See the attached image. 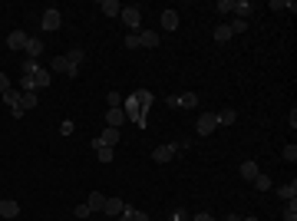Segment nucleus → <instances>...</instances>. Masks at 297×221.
<instances>
[{"label":"nucleus","mask_w":297,"mask_h":221,"mask_svg":"<svg viewBox=\"0 0 297 221\" xmlns=\"http://www.w3.org/2000/svg\"><path fill=\"white\" fill-rule=\"evenodd\" d=\"M3 102H7V106H17V102H20V89H7V93H3Z\"/></svg>","instance_id":"a878e982"},{"label":"nucleus","mask_w":297,"mask_h":221,"mask_svg":"<svg viewBox=\"0 0 297 221\" xmlns=\"http://www.w3.org/2000/svg\"><path fill=\"white\" fill-rule=\"evenodd\" d=\"M277 198H281V201L297 198V182H291V185H281V188H277Z\"/></svg>","instance_id":"6ab92c4d"},{"label":"nucleus","mask_w":297,"mask_h":221,"mask_svg":"<svg viewBox=\"0 0 297 221\" xmlns=\"http://www.w3.org/2000/svg\"><path fill=\"white\" fill-rule=\"evenodd\" d=\"M132 93H135V99H139V106H142V109L149 112V106H152V99H155V96L149 93V89H132Z\"/></svg>","instance_id":"412c9836"},{"label":"nucleus","mask_w":297,"mask_h":221,"mask_svg":"<svg viewBox=\"0 0 297 221\" xmlns=\"http://www.w3.org/2000/svg\"><path fill=\"white\" fill-rule=\"evenodd\" d=\"M172 221H192V218H188V215H182V211H175V215H172Z\"/></svg>","instance_id":"a19ab883"},{"label":"nucleus","mask_w":297,"mask_h":221,"mask_svg":"<svg viewBox=\"0 0 297 221\" xmlns=\"http://www.w3.org/2000/svg\"><path fill=\"white\" fill-rule=\"evenodd\" d=\"M251 10H254V3H248V0H234V13H238V20H244Z\"/></svg>","instance_id":"5701e85b"},{"label":"nucleus","mask_w":297,"mask_h":221,"mask_svg":"<svg viewBox=\"0 0 297 221\" xmlns=\"http://www.w3.org/2000/svg\"><path fill=\"white\" fill-rule=\"evenodd\" d=\"M225 221H241V218H238V215H228V218H225Z\"/></svg>","instance_id":"37998d69"},{"label":"nucleus","mask_w":297,"mask_h":221,"mask_svg":"<svg viewBox=\"0 0 297 221\" xmlns=\"http://www.w3.org/2000/svg\"><path fill=\"white\" fill-rule=\"evenodd\" d=\"M215 10H218V13H234V0H218V3H215Z\"/></svg>","instance_id":"cd10ccee"},{"label":"nucleus","mask_w":297,"mask_h":221,"mask_svg":"<svg viewBox=\"0 0 297 221\" xmlns=\"http://www.w3.org/2000/svg\"><path fill=\"white\" fill-rule=\"evenodd\" d=\"M198 135H211L215 132V129H218V119H215V116H211V112H205V116H198Z\"/></svg>","instance_id":"423d86ee"},{"label":"nucleus","mask_w":297,"mask_h":221,"mask_svg":"<svg viewBox=\"0 0 297 221\" xmlns=\"http://www.w3.org/2000/svg\"><path fill=\"white\" fill-rule=\"evenodd\" d=\"M159 40H162V36L155 33V30H142V33H139V43L149 46V50H155V46H159Z\"/></svg>","instance_id":"dca6fc26"},{"label":"nucleus","mask_w":297,"mask_h":221,"mask_svg":"<svg viewBox=\"0 0 297 221\" xmlns=\"http://www.w3.org/2000/svg\"><path fill=\"white\" fill-rule=\"evenodd\" d=\"M284 158H287V162H297V145H294V142L284 145Z\"/></svg>","instance_id":"2f4dec72"},{"label":"nucleus","mask_w":297,"mask_h":221,"mask_svg":"<svg viewBox=\"0 0 297 221\" xmlns=\"http://www.w3.org/2000/svg\"><path fill=\"white\" fill-rule=\"evenodd\" d=\"M215 119H218V126H234L238 112H234V109H221V112H215Z\"/></svg>","instance_id":"a211bd4d"},{"label":"nucleus","mask_w":297,"mask_h":221,"mask_svg":"<svg viewBox=\"0 0 297 221\" xmlns=\"http://www.w3.org/2000/svg\"><path fill=\"white\" fill-rule=\"evenodd\" d=\"M241 221H261V218H241Z\"/></svg>","instance_id":"c03bdc74"},{"label":"nucleus","mask_w":297,"mask_h":221,"mask_svg":"<svg viewBox=\"0 0 297 221\" xmlns=\"http://www.w3.org/2000/svg\"><path fill=\"white\" fill-rule=\"evenodd\" d=\"M66 60H69V63H73V66H83V60H86V53H83V50H79V46H73V50H69V53H66Z\"/></svg>","instance_id":"b1692460"},{"label":"nucleus","mask_w":297,"mask_h":221,"mask_svg":"<svg viewBox=\"0 0 297 221\" xmlns=\"http://www.w3.org/2000/svg\"><path fill=\"white\" fill-rule=\"evenodd\" d=\"M53 83V76L46 73L43 66L36 69V73H23V79H20V86H23V93H33V89H46Z\"/></svg>","instance_id":"f257e3e1"},{"label":"nucleus","mask_w":297,"mask_h":221,"mask_svg":"<svg viewBox=\"0 0 297 221\" xmlns=\"http://www.w3.org/2000/svg\"><path fill=\"white\" fill-rule=\"evenodd\" d=\"M96 155H99V162H106V165L112 162V149H109V145H99V149H96Z\"/></svg>","instance_id":"bb28decb"},{"label":"nucleus","mask_w":297,"mask_h":221,"mask_svg":"<svg viewBox=\"0 0 297 221\" xmlns=\"http://www.w3.org/2000/svg\"><path fill=\"white\" fill-rule=\"evenodd\" d=\"M73 132H76L73 119H63V122H60V135H73Z\"/></svg>","instance_id":"c756f323"},{"label":"nucleus","mask_w":297,"mask_h":221,"mask_svg":"<svg viewBox=\"0 0 297 221\" xmlns=\"http://www.w3.org/2000/svg\"><path fill=\"white\" fill-rule=\"evenodd\" d=\"M198 106V93H182L175 96V109H195Z\"/></svg>","instance_id":"1a4fd4ad"},{"label":"nucleus","mask_w":297,"mask_h":221,"mask_svg":"<svg viewBox=\"0 0 297 221\" xmlns=\"http://www.w3.org/2000/svg\"><path fill=\"white\" fill-rule=\"evenodd\" d=\"M231 36H234V33H231V27H228V23H221V27H215V43H228Z\"/></svg>","instance_id":"4be33fe9"},{"label":"nucleus","mask_w":297,"mask_h":221,"mask_svg":"<svg viewBox=\"0 0 297 221\" xmlns=\"http://www.w3.org/2000/svg\"><path fill=\"white\" fill-rule=\"evenodd\" d=\"M7 89H10V76H7V73H0V96H3Z\"/></svg>","instance_id":"4c0bfd02"},{"label":"nucleus","mask_w":297,"mask_h":221,"mask_svg":"<svg viewBox=\"0 0 297 221\" xmlns=\"http://www.w3.org/2000/svg\"><path fill=\"white\" fill-rule=\"evenodd\" d=\"M10 116H13V119H23V116H27V109L17 102V106H10Z\"/></svg>","instance_id":"c9c22d12"},{"label":"nucleus","mask_w":297,"mask_h":221,"mask_svg":"<svg viewBox=\"0 0 297 221\" xmlns=\"http://www.w3.org/2000/svg\"><path fill=\"white\" fill-rule=\"evenodd\" d=\"M162 30H178V10H162Z\"/></svg>","instance_id":"4468645a"},{"label":"nucleus","mask_w":297,"mask_h":221,"mask_svg":"<svg viewBox=\"0 0 297 221\" xmlns=\"http://www.w3.org/2000/svg\"><path fill=\"white\" fill-rule=\"evenodd\" d=\"M228 27H231V33L238 36V33H244V27H248V23H244V20H234V23H228Z\"/></svg>","instance_id":"72a5a7b5"},{"label":"nucleus","mask_w":297,"mask_h":221,"mask_svg":"<svg viewBox=\"0 0 297 221\" xmlns=\"http://www.w3.org/2000/svg\"><path fill=\"white\" fill-rule=\"evenodd\" d=\"M122 43H126V50H139V46H142V43H139V33H129Z\"/></svg>","instance_id":"7c9ffc66"},{"label":"nucleus","mask_w":297,"mask_h":221,"mask_svg":"<svg viewBox=\"0 0 297 221\" xmlns=\"http://www.w3.org/2000/svg\"><path fill=\"white\" fill-rule=\"evenodd\" d=\"M27 40H30V36L23 33V30H13V33L7 36V46H10V50H27Z\"/></svg>","instance_id":"9b49d317"},{"label":"nucleus","mask_w":297,"mask_h":221,"mask_svg":"<svg viewBox=\"0 0 297 221\" xmlns=\"http://www.w3.org/2000/svg\"><path fill=\"white\" fill-rule=\"evenodd\" d=\"M89 215H93V211H89L86 201H83V205H76V218H89Z\"/></svg>","instance_id":"e433bc0d"},{"label":"nucleus","mask_w":297,"mask_h":221,"mask_svg":"<svg viewBox=\"0 0 297 221\" xmlns=\"http://www.w3.org/2000/svg\"><path fill=\"white\" fill-rule=\"evenodd\" d=\"M254 188H258V191H271V178L258 175V178H254Z\"/></svg>","instance_id":"c85d7f7f"},{"label":"nucleus","mask_w":297,"mask_h":221,"mask_svg":"<svg viewBox=\"0 0 297 221\" xmlns=\"http://www.w3.org/2000/svg\"><path fill=\"white\" fill-rule=\"evenodd\" d=\"M17 215H20V205H17L13 198L0 201V218H17Z\"/></svg>","instance_id":"ddd939ff"},{"label":"nucleus","mask_w":297,"mask_h":221,"mask_svg":"<svg viewBox=\"0 0 297 221\" xmlns=\"http://www.w3.org/2000/svg\"><path fill=\"white\" fill-rule=\"evenodd\" d=\"M36 102H40L36 99V93H20V106L23 109H36Z\"/></svg>","instance_id":"393cba45"},{"label":"nucleus","mask_w":297,"mask_h":221,"mask_svg":"<svg viewBox=\"0 0 297 221\" xmlns=\"http://www.w3.org/2000/svg\"><path fill=\"white\" fill-rule=\"evenodd\" d=\"M40 27H43V33H56V30L63 27V17H60V10H56V7L43 10V17H40Z\"/></svg>","instance_id":"f03ea898"},{"label":"nucleus","mask_w":297,"mask_h":221,"mask_svg":"<svg viewBox=\"0 0 297 221\" xmlns=\"http://www.w3.org/2000/svg\"><path fill=\"white\" fill-rule=\"evenodd\" d=\"M192 221H215V218H211L208 211H198V215H195V218H192Z\"/></svg>","instance_id":"ea45409f"},{"label":"nucleus","mask_w":297,"mask_h":221,"mask_svg":"<svg viewBox=\"0 0 297 221\" xmlns=\"http://www.w3.org/2000/svg\"><path fill=\"white\" fill-rule=\"evenodd\" d=\"M122 23L129 27V33H135L139 30V23H142V7H122Z\"/></svg>","instance_id":"7ed1b4c3"},{"label":"nucleus","mask_w":297,"mask_h":221,"mask_svg":"<svg viewBox=\"0 0 297 221\" xmlns=\"http://www.w3.org/2000/svg\"><path fill=\"white\" fill-rule=\"evenodd\" d=\"M86 205H89V211H102V205H106V195L102 191H93L86 198Z\"/></svg>","instance_id":"aec40b11"},{"label":"nucleus","mask_w":297,"mask_h":221,"mask_svg":"<svg viewBox=\"0 0 297 221\" xmlns=\"http://www.w3.org/2000/svg\"><path fill=\"white\" fill-rule=\"evenodd\" d=\"M40 53H43V40H40V36H30V40H27V56L36 60Z\"/></svg>","instance_id":"f3484780"},{"label":"nucleus","mask_w":297,"mask_h":221,"mask_svg":"<svg viewBox=\"0 0 297 221\" xmlns=\"http://www.w3.org/2000/svg\"><path fill=\"white\" fill-rule=\"evenodd\" d=\"M106 99H109V109H116V106H122V96H119V93H109Z\"/></svg>","instance_id":"f704fd0d"},{"label":"nucleus","mask_w":297,"mask_h":221,"mask_svg":"<svg viewBox=\"0 0 297 221\" xmlns=\"http://www.w3.org/2000/svg\"><path fill=\"white\" fill-rule=\"evenodd\" d=\"M122 122H126V112H122V106H116V109L106 112V126H112V129H122Z\"/></svg>","instance_id":"f8f14e48"},{"label":"nucleus","mask_w":297,"mask_h":221,"mask_svg":"<svg viewBox=\"0 0 297 221\" xmlns=\"http://www.w3.org/2000/svg\"><path fill=\"white\" fill-rule=\"evenodd\" d=\"M102 211H106L109 218H119L122 211H126V201H122L119 195H112V198H106V205H102Z\"/></svg>","instance_id":"6e6552de"},{"label":"nucleus","mask_w":297,"mask_h":221,"mask_svg":"<svg viewBox=\"0 0 297 221\" xmlns=\"http://www.w3.org/2000/svg\"><path fill=\"white\" fill-rule=\"evenodd\" d=\"M36 69H40L36 60H27V63H23V73H36Z\"/></svg>","instance_id":"58836bf2"},{"label":"nucleus","mask_w":297,"mask_h":221,"mask_svg":"<svg viewBox=\"0 0 297 221\" xmlns=\"http://www.w3.org/2000/svg\"><path fill=\"white\" fill-rule=\"evenodd\" d=\"M129 218L132 221H149V215H145V211H139V208H129Z\"/></svg>","instance_id":"473e14b6"},{"label":"nucleus","mask_w":297,"mask_h":221,"mask_svg":"<svg viewBox=\"0 0 297 221\" xmlns=\"http://www.w3.org/2000/svg\"><path fill=\"white\" fill-rule=\"evenodd\" d=\"M116 142H119V129H112V126H106V132L93 139V149H99V145H109V149H112Z\"/></svg>","instance_id":"39448f33"},{"label":"nucleus","mask_w":297,"mask_h":221,"mask_svg":"<svg viewBox=\"0 0 297 221\" xmlns=\"http://www.w3.org/2000/svg\"><path fill=\"white\" fill-rule=\"evenodd\" d=\"M99 10L106 13V17H119V13H122V3H119V0H102V3H99Z\"/></svg>","instance_id":"2eb2a0df"},{"label":"nucleus","mask_w":297,"mask_h":221,"mask_svg":"<svg viewBox=\"0 0 297 221\" xmlns=\"http://www.w3.org/2000/svg\"><path fill=\"white\" fill-rule=\"evenodd\" d=\"M116 221H132V218H129V205H126V211H122V215H119Z\"/></svg>","instance_id":"79ce46f5"},{"label":"nucleus","mask_w":297,"mask_h":221,"mask_svg":"<svg viewBox=\"0 0 297 221\" xmlns=\"http://www.w3.org/2000/svg\"><path fill=\"white\" fill-rule=\"evenodd\" d=\"M175 155H178V142H165V145H159V149L152 152V158L155 162H172Z\"/></svg>","instance_id":"20e7f679"},{"label":"nucleus","mask_w":297,"mask_h":221,"mask_svg":"<svg viewBox=\"0 0 297 221\" xmlns=\"http://www.w3.org/2000/svg\"><path fill=\"white\" fill-rule=\"evenodd\" d=\"M238 172H241V178H244V182H254V178L261 175L258 162H251V158H248V162H241V168H238Z\"/></svg>","instance_id":"9d476101"},{"label":"nucleus","mask_w":297,"mask_h":221,"mask_svg":"<svg viewBox=\"0 0 297 221\" xmlns=\"http://www.w3.org/2000/svg\"><path fill=\"white\" fill-rule=\"evenodd\" d=\"M53 73H63V76H69V79H73V76L79 73V69L73 66V63H69L66 56H53Z\"/></svg>","instance_id":"0eeeda50"}]
</instances>
